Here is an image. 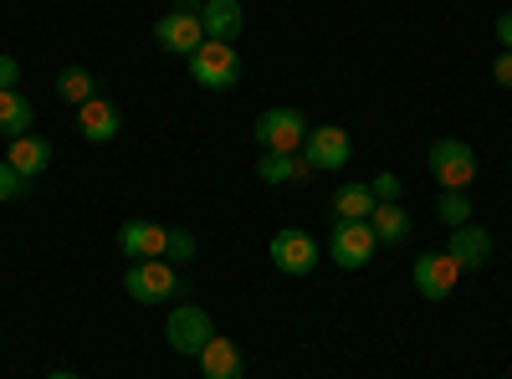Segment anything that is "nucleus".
<instances>
[{"label":"nucleus","instance_id":"1","mask_svg":"<svg viewBox=\"0 0 512 379\" xmlns=\"http://www.w3.org/2000/svg\"><path fill=\"white\" fill-rule=\"evenodd\" d=\"M123 292H128L134 303L159 308V303H175V292H185V277L169 267V262L149 257V262H134V267L123 272Z\"/></svg>","mask_w":512,"mask_h":379},{"label":"nucleus","instance_id":"2","mask_svg":"<svg viewBox=\"0 0 512 379\" xmlns=\"http://www.w3.org/2000/svg\"><path fill=\"white\" fill-rule=\"evenodd\" d=\"M190 77L200 82V88H210V93H226V88H236L241 82V57H236V47L231 41H200V47L190 52Z\"/></svg>","mask_w":512,"mask_h":379},{"label":"nucleus","instance_id":"3","mask_svg":"<svg viewBox=\"0 0 512 379\" xmlns=\"http://www.w3.org/2000/svg\"><path fill=\"white\" fill-rule=\"evenodd\" d=\"M256 144L262 149H277V154H303L308 144V123L297 108H267L256 118Z\"/></svg>","mask_w":512,"mask_h":379},{"label":"nucleus","instance_id":"4","mask_svg":"<svg viewBox=\"0 0 512 379\" xmlns=\"http://www.w3.org/2000/svg\"><path fill=\"white\" fill-rule=\"evenodd\" d=\"M431 175L446 190H466V185L477 180V149L461 144V139H436L431 144Z\"/></svg>","mask_w":512,"mask_h":379},{"label":"nucleus","instance_id":"5","mask_svg":"<svg viewBox=\"0 0 512 379\" xmlns=\"http://www.w3.org/2000/svg\"><path fill=\"white\" fill-rule=\"evenodd\" d=\"M164 339L175 344V354H200L210 339H216V328H210V313L205 308L185 303V308H175V313L164 318Z\"/></svg>","mask_w":512,"mask_h":379},{"label":"nucleus","instance_id":"6","mask_svg":"<svg viewBox=\"0 0 512 379\" xmlns=\"http://www.w3.org/2000/svg\"><path fill=\"white\" fill-rule=\"evenodd\" d=\"M456 282H461V267H456L451 251H420V262H415V292L420 298L441 303L456 292Z\"/></svg>","mask_w":512,"mask_h":379},{"label":"nucleus","instance_id":"7","mask_svg":"<svg viewBox=\"0 0 512 379\" xmlns=\"http://www.w3.org/2000/svg\"><path fill=\"white\" fill-rule=\"evenodd\" d=\"M374 246H379V236L369 231V221H338V231H333V241H328V257H333L338 267L359 272V267H369Z\"/></svg>","mask_w":512,"mask_h":379},{"label":"nucleus","instance_id":"8","mask_svg":"<svg viewBox=\"0 0 512 379\" xmlns=\"http://www.w3.org/2000/svg\"><path fill=\"white\" fill-rule=\"evenodd\" d=\"M272 267L287 277H308L318 267V241L308 231H277L272 236Z\"/></svg>","mask_w":512,"mask_h":379},{"label":"nucleus","instance_id":"9","mask_svg":"<svg viewBox=\"0 0 512 379\" xmlns=\"http://www.w3.org/2000/svg\"><path fill=\"white\" fill-rule=\"evenodd\" d=\"M154 41H159V52H169V57H190L205 41V26L190 11H169V16L154 21Z\"/></svg>","mask_w":512,"mask_h":379},{"label":"nucleus","instance_id":"10","mask_svg":"<svg viewBox=\"0 0 512 379\" xmlns=\"http://www.w3.org/2000/svg\"><path fill=\"white\" fill-rule=\"evenodd\" d=\"M118 251L128 262L164 257V251H169V226H159V221H123L118 226Z\"/></svg>","mask_w":512,"mask_h":379},{"label":"nucleus","instance_id":"11","mask_svg":"<svg viewBox=\"0 0 512 379\" xmlns=\"http://www.w3.org/2000/svg\"><path fill=\"white\" fill-rule=\"evenodd\" d=\"M349 134L333 129V123H323V129H308V144H303V159L313 164V170H344L349 164Z\"/></svg>","mask_w":512,"mask_h":379},{"label":"nucleus","instance_id":"12","mask_svg":"<svg viewBox=\"0 0 512 379\" xmlns=\"http://www.w3.org/2000/svg\"><path fill=\"white\" fill-rule=\"evenodd\" d=\"M446 251L456 257V267L461 272H477V267H487L492 262V231H482V226H456L451 231V241H446Z\"/></svg>","mask_w":512,"mask_h":379},{"label":"nucleus","instance_id":"13","mask_svg":"<svg viewBox=\"0 0 512 379\" xmlns=\"http://www.w3.org/2000/svg\"><path fill=\"white\" fill-rule=\"evenodd\" d=\"M118 129H123V118H118V108H113L108 98H88V103H77V134H82V139L108 144V139H118Z\"/></svg>","mask_w":512,"mask_h":379},{"label":"nucleus","instance_id":"14","mask_svg":"<svg viewBox=\"0 0 512 379\" xmlns=\"http://www.w3.org/2000/svg\"><path fill=\"white\" fill-rule=\"evenodd\" d=\"M6 164H11V170L31 185V180L47 175V164H52V144H47V139H36V134H21V139H11Z\"/></svg>","mask_w":512,"mask_h":379},{"label":"nucleus","instance_id":"15","mask_svg":"<svg viewBox=\"0 0 512 379\" xmlns=\"http://www.w3.org/2000/svg\"><path fill=\"white\" fill-rule=\"evenodd\" d=\"M200 26H205V36H210V41H236V36H241V26H246L241 0H205Z\"/></svg>","mask_w":512,"mask_h":379},{"label":"nucleus","instance_id":"16","mask_svg":"<svg viewBox=\"0 0 512 379\" xmlns=\"http://www.w3.org/2000/svg\"><path fill=\"white\" fill-rule=\"evenodd\" d=\"M195 359H200V374H205V379H241V349H236L231 339H221V333H216V339H210Z\"/></svg>","mask_w":512,"mask_h":379},{"label":"nucleus","instance_id":"17","mask_svg":"<svg viewBox=\"0 0 512 379\" xmlns=\"http://www.w3.org/2000/svg\"><path fill=\"white\" fill-rule=\"evenodd\" d=\"M256 175H262L267 185H287V180L313 175V164H308L303 154H277V149H267L262 159H256Z\"/></svg>","mask_w":512,"mask_h":379},{"label":"nucleus","instance_id":"18","mask_svg":"<svg viewBox=\"0 0 512 379\" xmlns=\"http://www.w3.org/2000/svg\"><path fill=\"white\" fill-rule=\"evenodd\" d=\"M369 231H374L384 246H400V241L410 236V216H405L395 200H379V205H374V216H369Z\"/></svg>","mask_w":512,"mask_h":379},{"label":"nucleus","instance_id":"19","mask_svg":"<svg viewBox=\"0 0 512 379\" xmlns=\"http://www.w3.org/2000/svg\"><path fill=\"white\" fill-rule=\"evenodd\" d=\"M31 118H36V108L11 88V93H0V139H21V134H31Z\"/></svg>","mask_w":512,"mask_h":379},{"label":"nucleus","instance_id":"20","mask_svg":"<svg viewBox=\"0 0 512 379\" xmlns=\"http://www.w3.org/2000/svg\"><path fill=\"white\" fill-rule=\"evenodd\" d=\"M374 190L369 185H344L333 195V221H369L374 216Z\"/></svg>","mask_w":512,"mask_h":379},{"label":"nucleus","instance_id":"21","mask_svg":"<svg viewBox=\"0 0 512 379\" xmlns=\"http://www.w3.org/2000/svg\"><path fill=\"white\" fill-rule=\"evenodd\" d=\"M436 216L446 221V231H456V226L472 221V200H466V190H441V200H436Z\"/></svg>","mask_w":512,"mask_h":379},{"label":"nucleus","instance_id":"22","mask_svg":"<svg viewBox=\"0 0 512 379\" xmlns=\"http://www.w3.org/2000/svg\"><path fill=\"white\" fill-rule=\"evenodd\" d=\"M57 93H62L67 103H88V98H98V93H93V72H88V67H67V72L57 77Z\"/></svg>","mask_w":512,"mask_h":379},{"label":"nucleus","instance_id":"23","mask_svg":"<svg viewBox=\"0 0 512 379\" xmlns=\"http://www.w3.org/2000/svg\"><path fill=\"white\" fill-rule=\"evenodd\" d=\"M16 195H26V180L11 170L6 159H0V205H6V200H16Z\"/></svg>","mask_w":512,"mask_h":379},{"label":"nucleus","instance_id":"24","mask_svg":"<svg viewBox=\"0 0 512 379\" xmlns=\"http://www.w3.org/2000/svg\"><path fill=\"white\" fill-rule=\"evenodd\" d=\"M169 257L190 262V257H195V236H190V231H169Z\"/></svg>","mask_w":512,"mask_h":379},{"label":"nucleus","instance_id":"25","mask_svg":"<svg viewBox=\"0 0 512 379\" xmlns=\"http://www.w3.org/2000/svg\"><path fill=\"white\" fill-rule=\"evenodd\" d=\"M369 190H374V200H400V175H390V170H384V175H379Z\"/></svg>","mask_w":512,"mask_h":379},{"label":"nucleus","instance_id":"26","mask_svg":"<svg viewBox=\"0 0 512 379\" xmlns=\"http://www.w3.org/2000/svg\"><path fill=\"white\" fill-rule=\"evenodd\" d=\"M16 82H21V62L16 57H0V93H11Z\"/></svg>","mask_w":512,"mask_h":379},{"label":"nucleus","instance_id":"27","mask_svg":"<svg viewBox=\"0 0 512 379\" xmlns=\"http://www.w3.org/2000/svg\"><path fill=\"white\" fill-rule=\"evenodd\" d=\"M492 77H497V88H512V52H502L492 62Z\"/></svg>","mask_w":512,"mask_h":379},{"label":"nucleus","instance_id":"28","mask_svg":"<svg viewBox=\"0 0 512 379\" xmlns=\"http://www.w3.org/2000/svg\"><path fill=\"white\" fill-rule=\"evenodd\" d=\"M497 41H502V52H512V11L497 16Z\"/></svg>","mask_w":512,"mask_h":379},{"label":"nucleus","instance_id":"29","mask_svg":"<svg viewBox=\"0 0 512 379\" xmlns=\"http://www.w3.org/2000/svg\"><path fill=\"white\" fill-rule=\"evenodd\" d=\"M175 11H190V16H200V11H205V0H175Z\"/></svg>","mask_w":512,"mask_h":379},{"label":"nucleus","instance_id":"30","mask_svg":"<svg viewBox=\"0 0 512 379\" xmlns=\"http://www.w3.org/2000/svg\"><path fill=\"white\" fill-rule=\"evenodd\" d=\"M47 379H77V374H67V369H57V374H47Z\"/></svg>","mask_w":512,"mask_h":379}]
</instances>
